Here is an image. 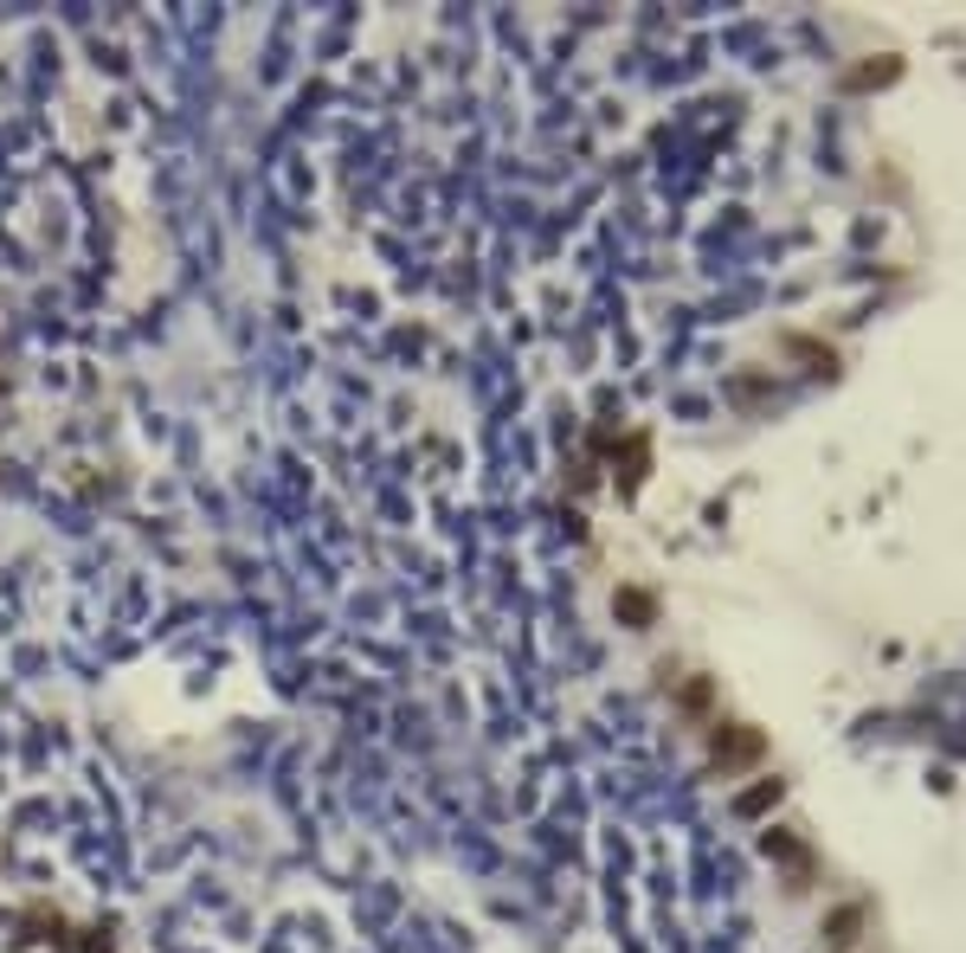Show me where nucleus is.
I'll list each match as a JSON object with an SVG mask.
<instances>
[{
  "label": "nucleus",
  "mask_w": 966,
  "mask_h": 953,
  "mask_svg": "<svg viewBox=\"0 0 966 953\" xmlns=\"http://www.w3.org/2000/svg\"><path fill=\"white\" fill-rule=\"evenodd\" d=\"M613 471H619V490H625V496L644 483V471H651V438H644V432H631V438H625V451L613 458Z\"/></svg>",
  "instance_id": "1"
},
{
  "label": "nucleus",
  "mask_w": 966,
  "mask_h": 953,
  "mask_svg": "<svg viewBox=\"0 0 966 953\" xmlns=\"http://www.w3.org/2000/svg\"><path fill=\"white\" fill-rule=\"evenodd\" d=\"M613 613H619V625H631V631H644V625L657 618V600H651L644 587H619V593H613Z\"/></svg>",
  "instance_id": "2"
},
{
  "label": "nucleus",
  "mask_w": 966,
  "mask_h": 953,
  "mask_svg": "<svg viewBox=\"0 0 966 953\" xmlns=\"http://www.w3.org/2000/svg\"><path fill=\"white\" fill-rule=\"evenodd\" d=\"M760 753V735L754 728H722V735H715V760H722V767H735V760H754Z\"/></svg>",
  "instance_id": "3"
},
{
  "label": "nucleus",
  "mask_w": 966,
  "mask_h": 953,
  "mask_svg": "<svg viewBox=\"0 0 966 953\" xmlns=\"http://www.w3.org/2000/svg\"><path fill=\"white\" fill-rule=\"evenodd\" d=\"M857 928H864V908H857V902H850V908H837V915L825 921V948H850V941H857Z\"/></svg>",
  "instance_id": "4"
},
{
  "label": "nucleus",
  "mask_w": 966,
  "mask_h": 953,
  "mask_svg": "<svg viewBox=\"0 0 966 953\" xmlns=\"http://www.w3.org/2000/svg\"><path fill=\"white\" fill-rule=\"evenodd\" d=\"M773 799H780V780H766V786H754V793H741V799H735V812L754 818L760 806H773Z\"/></svg>",
  "instance_id": "5"
},
{
  "label": "nucleus",
  "mask_w": 966,
  "mask_h": 953,
  "mask_svg": "<svg viewBox=\"0 0 966 953\" xmlns=\"http://www.w3.org/2000/svg\"><path fill=\"white\" fill-rule=\"evenodd\" d=\"M71 953H117V934L110 928H90L84 941H71Z\"/></svg>",
  "instance_id": "6"
}]
</instances>
